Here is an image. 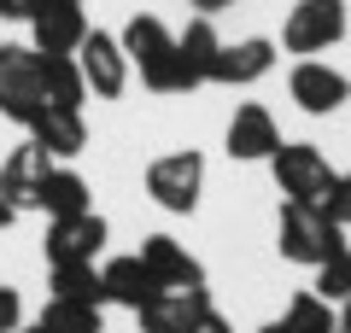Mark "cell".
Here are the masks:
<instances>
[{
	"label": "cell",
	"mask_w": 351,
	"mask_h": 333,
	"mask_svg": "<svg viewBox=\"0 0 351 333\" xmlns=\"http://www.w3.org/2000/svg\"><path fill=\"white\" fill-rule=\"evenodd\" d=\"M117 47H123V59L141 71V82L152 94H188V76H182V59H176V36L158 12H135L123 24V36H117Z\"/></svg>",
	"instance_id": "1"
},
{
	"label": "cell",
	"mask_w": 351,
	"mask_h": 333,
	"mask_svg": "<svg viewBox=\"0 0 351 333\" xmlns=\"http://www.w3.org/2000/svg\"><path fill=\"white\" fill-rule=\"evenodd\" d=\"M276 246H281V258H287V263L316 269V263H328L339 246H346V228L328 222L322 205H281V217H276Z\"/></svg>",
	"instance_id": "2"
},
{
	"label": "cell",
	"mask_w": 351,
	"mask_h": 333,
	"mask_svg": "<svg viewBox=\"0 0 351 333\" xmlns=\"http://www.w3.org/2000/svg\"><path fill=\"white\" fill-rule=\"evenodd\" d=\"M269 170H276V187L287 193V205H322V193L334 187V164L322 158V147L311 140H281L269 152Z\"/></svg>",
	"instance_id": "3"
},
{
	"label": "cell",
	"mask_w": 351,
	"mask_h": 333,
	"mask_svg": "<svg viewBox=\"0 0 351 333\" xmlns=\"http://www.w3.org/2000/svg\"><path fill=\"white\" fill-rule=\"evenodd\" d=\"M199 187H205V158L199 152H164V158L147 164V193L158 210H170V217H188L193 205H199Z\"/></svg>",
	"instance_id": "4"
},
{
	"label": "cell",
	"mask_w": 351,
	"mask_h": 333,
	"mask_svg": "<svg viewBox=\"0 0 351 333\" xmlns=\"http://www.w3.org/2000/svg\"><path fill=\"white\" fill-rule=\"evenodd\" d=\"M346 0H299L281 24V47L287 53H328L346 36Z\"/></svg>",
	"instance_id": "5"
},
{
	"label": "cell",
	"mask_w": 351,
	"mask_h": 333,
	"mask_svg": "<svg viewBox=\"0 0 351 333\" xmlns=\"http://www.w3.org/2000/svg\"><path fill=\"white\" fill-rule=\"evenodd\" d=\"M47 106L41 99V71H36V47H0V117L29 129V117Z\"/></svg>",
	"instance_id": "6"
},
{
	"label": "cell",
	"mask_w": 351,
	"mask_h": 333,
	"mask_svg": "<svg viewBox=\"0 0 351 333\" xmlns=\"http://www.w3.org/2000/svg\"><path fill=\"white\" fill-rule=\"evenodd\" d=\"M41 251H47V263H94L106 251V217L94 205L76 210V217H53Z\"/></svg>",
	"instance_id": "7"
},
{
	"label": "cell",
	"mask_w": 351,
	"mask_h": 333,
	"mask_svg": "<svg viewBox=\"0 0 351 333\" xmlns=\"http://www.w3.org/2000/svg\"><path fill=\"white\" fill-rule=\"evenodd\" d=\"M135 258L147 263V275L158 281V293H205V263L193 258V251H182V240L147 234Z\"/></svg>",
	"instance_id": "8"
},
{
	"label": "cell",
	"mask_w": 351,
	"mask_h": 333,
	"mask_svg": "<svg viewBox=\"0 0 351 333\" xmlns=\"http://www.w3.org/2000/svg\"><path fill=\"white\" fill-rule=\"evenodd\" d=\"M76 71H82V82H88L94 99H117L129 88V59H123V47H117V36H106V29H88L82 36Z\"/></svg>",
	"instance_id": "9"
},
{
	"label": "cell",
	"mask_w": 351,
	"mask_h": 333,
	"mask_svg": "<svg viewBox=\"0 0 351 333\" xmlns=\"http://www.w3.org/2000/svg\"><path fill=\"white\" fill-rule=\"evenodd\" d=\"M287 94L299 99V111H311V117H328V111H339L351 99V76L334 71V64L322 59H299L287 76Z\"/></svg>",
	"instance_id": "10"
},
{
	"label": "cell",
	"mask_w": 351,
	"mask_h": 333,
	"mask_svg": "<svg viewBox=\"0 0 351 333\" xmlns=\"http://www.w3.org/2000/svg\"><path fill=\"white\" fill-rule=\"evenodd\" d=\"M269 71H276V41H269V36H246V41H234V47H217L211 76H205V82L252 88V82H263Z\"/></svg>",
	"instance_id": "11"
},
{
	"label": "cell",
	"mask_w": 351,
	"mask_h": 333,
	"mask_svg": "<svg viewBox=\"0 0 351 333\" xmlns=\"http://www.w3.org/2000/svg\"><path fill=\"white\" fill-rule=\"evenodd\" d=\"M47 170H53V158L36 147V140H29V147H12V152H6V164H0V199H6L12 210H36Z\"/></svg>",
	"instance_id": "12"
},
{
	"label": "cell",
	"mask_w": 351,
	"mask_h": 333,
	"mask_svg": "<svg viewBox=\"0 0 351 333\" xmlns=\"http://www.w3.org/2000/svg\"><path fill=\"white\" fill-rule=\"evenodd\" d=\"M281 147V129H276V117L258 106V99H246V106L228 117V158H240V164H269V152Z\"/></svg>",
	"instance_id": "13"
},
{
	"label": "cell",
	"mask_w": 351,
	"mask_h": 333,
	"mask_svg": "<svg viewBox=\"0 0 351 333\" xmlns=\"http://www.w3.org/2000/svg\"><path fill=\"white\" fill-rule=\"evenodd\" d=\"M29 36H36L29 41L36 53H76L88 36V18L76 0H41V12L29 18Z\"/></svg>",
	"instance_id": "14"
},
{
	"label": "cell",
	"mask_w": 351,
	"mask_h": 333,
	"mask_svg": "<svg viewBox=\"0 0 351 333\" xmlns=\"http://www.w3.org/2000/svg\"><path fill=\"white\" fill-rule=\"evenodd\" d=\"M29 140L47 158H76L88 147V123H82V111H71V106H41L29 117Z\"/></svg>",
	"instance_id": "15"
},
{
	"label": "cell",
	"mask_w": 351,
	"mask_h": 333,
	"mask_svg": "<svg viewBox=\"0 0 351 333\" xmlns=\"http://www.w3.org/2000/svg\"><path fill=\"white\" fill-rule=\"evenodd\" d=\"M205 310H211V286L205 293H158L135 316H141V333H188Z\"/></svg>",
	"instance_id": "16"
},
{
	"label": "cell",
	"mask_w": 351,
	"mask_h": 333,
	"mask_svg": "<svg viewBox=\"0 0 351 333\" xmlns=\"http://www.w3.org/2000/svg\"><path fill=\"white\" fill-rule=\"evenodd\" d=\"M36 71H41V99H47V106L82 111L88 82H82V71H76V53H36Z\"/></svg>",
	"instance_id": "17"
},
{
	"label": "cell",
	"mask_w": 351,
	"mask_h": 333,
	"mask_svg": "<svg viewBox=\"0 0 351 333\" xmlns=\"http://www.w3.org/2000/svg\"><path fill=\"white\" fill-rule=\"evenodd\" d=\"M100 281H106V304H123V310H141L147 298H158V281L147 275L141 258H112L100 269Z\"/></svg>",
	"instance_id": "18"
},
{
	"label": "cell",
	"mask_w": 351,
	"mask_h": 333,
	"mask_svg": "<svg viewBox=\"0 0 351 333\" xmlns=\"http://www.w3.org/2000/svg\"><path fill=\"white\" fill-rule=\"evenodd\" d=\"M217 29H211V18H193L182 36H176V59H182V76H188V88H199L205 76H211V59H217Z\"/></svg>",
	"instance_id": "19"
},
{
	"label": "cell",
	"mask_w": 351,
	"mask_h": 333,
	"mask_svg": "<svg viewBox=\"0 0 351 333\" xmlns=\"http://www.w3.org/2000/svg\"><path fill=\"white\" fill-rule=\"evenodd\" d=\"M36 210H47V217H76V210H88V182L71 170V164H53L47 182H41Z\"/></svg>",
	"instance_id": "20"
},
{
	"label": "cell",
	"mask_w": 351,
	"mask_h": 333,
	"mask_svg": "<svg viewBox=\"0 0 351 333\" xmlns=\"http://www.w3.org/2000/svg\"><path fill=\"white\" fill-rule=\"evenodd\" d=\"M53 298H76V304L106 310V281L94 263H53Z\"/></svg>",
	"instance_id": "21"
},
{
	"label": "cell",
	"mask_w": 351,
	"mask_h": 333,
	"mask_svg": "<svg viewBox=\"0 0 351 333\" xmlns=\"http://www.w3.org/2000/svg\"><path fill=\"white\" fill-rule=\"evenodd\" d=\"M41 328H47V333H106V316H100V304L47 298V310H41Z\"/></svg>",
	"instance_id": "22"
},
{
	"label": "cell",
	"mask_w": 351,
	"mask_h": 333,
	"mask_svg": "<svg viewBox=\"0 0 351 333\" xmlns=\"http://www.w3.org/2000/svg\"><path fill=\"white\" fill-rule=\"evenodd\" d=\"M281 328L287 333H339V310L328 304V298H316V293H293Z\"/></svg>",
	"instance_id": "23"
},
{
	"label": "cell",
	"mask_w": 351,
	"mask_h": 333,
	"mask_svg": "<svg viewBox=\"0 0 351 333\" xmlns=\"http://www.w3.org/2000/svg\"><path fill=\"white\" fill-rule=\"evenodd\" d=\"M316 298H328V304L351 298V246H339L328 263H316Z\"/></svg>",
	"instance_id": "24"
},
{
	"label": "cell",
	"mask_w": 351,
	"mask_h": 333,
	"mask_svg": "<svg viewBox=\"0 0 351 333\" xmlns=\"http://www.w3.org/2000/svg\"><path fill=\"white\" fill-rule=\"evenodd\" d=\"M322 217H328V222H339V228H351V170H346V175H334V187L322 193Z\"/></svg>",
	"instance_id": "25"
},
{
	"label": "cell",
	"mask_w": 351,
	"mask_h": 333,
	"mask_svg": "<svg viewBox=\"0 0 351 333\" xmlns=\"http://www.w3.org/2000/svg\"><path fill=\"white\" fill-rule=\"evenodd\" d=\"M18 321H24V298H18V286H0V333H12Z\"/></svg>",
	"instance_id": "26"
},
{
	"label": "cell",
	"mask_w": 351,
	"mask_h": 333,
	"mask_svg": "<svg viewBox=\"0 0 351 333\" xmlns=\"http://www.w3.org/2000/svg\"><path fill=\"white\" fill-rule=\"evenodd\" d=\"M41 12V0H0V18H12V24H29Z\"/></svg>",
	"instance_id": "27"
},
{
	"label": "cell",
	"mask_w": 351,
	"mask_h": 333,
	"mask_svg": "<svg viewBox=\"0 0 351 333\" xmlns=\"http://www.w3.org/2000/svg\"><path fill=\"white\" fill-rule=\"evenodd\" d=\"M188 333H234V328H228V321H223V316H217V310H205V316H199V321H193V328H188Z\"/></svg>",
	"instance_id": "28"
},
{
	"label": "cell",
	"mask_w": 351,
	"mask_h": 333,
	"mask_svg": "<svg viewBox=\"0 0 351 333\" xmlns=\"http://www.w3.org/2000/svg\"><path fill=\"white\" fill-rule=\"evenodd\" d=\"M199 6V18H211V12H223V6H234V0H193Z\"/></svg>",
	"instance_id": "29"
},
{
	"label": "cell",
	"mask_w": 351,
	"mask_h": 333,
	"mask_svg": "<svg viewBox=\"0 0 351 333\" xmlns=\"http://www.w3.org/2000/svg\"><path fill=\"white\" fill-rule=\"evenodd\" d=\"M339 333H351V298L339 304Z\"/></svg>",
	"instance_id": "30"
},
{
	"label": "cell",
	"mask_w": 351,
	"mask_h": 333,
	"mask_svg": "<svg viewBox=\"0 0 351 333\" xmlns=\"http://www.w3.org/2000/svg\"><path fill=\"white\" fill-rule=\"evenodd\" d=\"M12 217H18V210H12V205H6V199H0V228H6V222H12Z\"/></svg>",
	"instance_id": "31"
},
{
	"label": "cell",
	"mask_w": 351,
	"mask_h": 333,
	"mask_svg": "<svg viewBox=\"0 0 351 333\" xmlns=\"http://www.w3.org/2000/svg\"><path fill=\"white\" fill-rule=\"evenodd\" d=\"M12 333H47V328H41V321H36V328H24V321H18V328Z\"/></svg>",
	"instance_id": "32"
},
{
	"label": "cell",
	"mask_w": 351,
	"mask_h": 333,
	"mask_svg": "<svg viewBox=\"0 0 351 333\" xmlns=\"http://www.w3.org/2000/svg\"><path fill=\"white\" fill-rule=\"evenodd\" d=\"M258 333H287V328H281V321H269V328H258Z\"/></svg>",
	"instance_id": "33"
},
{
	"label": "cell",
	"mask_w": 351,
	"mask_h": 333,
	"mask_svg": "<svg viewBox=\"0 0 351 333\" xmlns=\"http://www.w3.org/2000/svg\"><path fill=\"white\" fill-rule=\"evenodd\" d=\"M76 6H82V0H76Z\"/></svg>",
	"instance_id": "34"
},
{
	"label": "cell",
	"mask_w": 351,
	"mask_h": 333,
	"mask_svg": "<svg viewBox=\"0 0 351 333\" xmlns=\"http://www.w3.org/2000/svg\"><path fill=\"white\" fill-rule=\"evenodd\" d=\"M0 47H6V41H0Z\"/></svg>",
	"instance_id": "35"
}]
</instances>
